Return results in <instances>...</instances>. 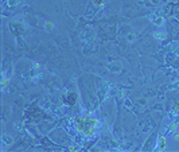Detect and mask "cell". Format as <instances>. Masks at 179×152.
<instances>
[{
	"instance_id": "cell-1",
	"label": "cell",
	"mask_w": 179,
	"mask_h": 152,
	"mask_svg": "<svg viewBox=\"0 0 179 152\" xmlns=\"http://www.w3.org/2000/svg\"><path fill=\"white\" fill-rule=\"evenodd\" d=\"M96 3H98V4H100V3H101V0H96Z\"/></svg>"
}]
</instances>
